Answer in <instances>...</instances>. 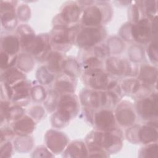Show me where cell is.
Masks as SVG:
<instances>
[{"instance_id": "6da1fadb", "label": "cell", "mask_w": 158, "mask_h": 158, "mask_svg": "<svg viewBox=\"0 0 158 158\" xmlns=\"http://www.w3.org/2000/svg\"><path fill=\"white\" fill-rule=\"evenodd\" d=\"M91 146L102 147L107 150H116L122 143L119 136L110 132H94L88 138Z\"/></svg>"}, {"instance_id": "7a4b0ae2", "label": "cell", "mask_w": 158, "mask_h": 158, "mask_svg": "<svg viewBox=\"0 0 158 158\" xmlns=\"http://www.w3.org/2000/svg\"><path fill=\"white\" fill-rule=\"evenodd\" d=\"M103 29L99 27H89L83 29L77 36V44L81 47H90L104 37Z\"/></svg>"}, {"instance_id": "3957f363", "label": "cell", "mask_w": 158, "mask_h": 158, "mask_svg": "<svg viewBox=\"0 0 158 158\" xmlns=\"http://www.w3.org/2000/svg\"><path fill=\"white\" fill-rule=\"evenodd\" d=\"M89 85L96 89H111L116 85V82L109 80V77L99 69H89L86 72Z\"/></svg>"}, {"instance_id": "277c9868", "label": "cell", "mask_w": 158, "mask_h": 158, "mask_svg": "<svg viewBox=\"0 0 158 158\" xmlns=\"http://www.w3.org/2000/svg\"><path fill=\"white\" fill-rule=\"evenodd\" d=\"M78 104L75 98L70 94L63 96L59 100L57 114L67 122L76 113Z\"/></svg>"}, {"instance_id": "5b68a950", "label": "cell", "mask_w": 158, "mask_h": 158, "mask_svg": "<svg viewBox=\"0 0 158 158\" xmlns=\"http://www.w3.org/2000/svg\"><path fill=\"white\" fill-rule=\"evenodd\" d=\"M151 31L152 27L149 20L146 19L137 22L131 28L133 38L139 43L147 42L150 38Z\"/></svg>"}, {"instance_id": "8992f818", "label": "cell", "mask_w": 158, "mask_h": 158, "mask_svg": "<svg viewBox=\"0 0 158 158\" xmlns=\"http://www.w3.org/2000/svg\"><path fill=\"white\" fill-rule=\"evenodd\" d=\"M81 100L83 104L87 107L98 108L106 104L107 96L102 92L85 91L81 94Z\"/></svg>"}, {"instance_id": "52a82bcc", "label": "cell", "mask_w": 158, "mask_h": 158, "mask_svg": "<svg viewBox=\"0 0 158 158\" xmlns=\"http://www.w3.org/2000/svg\"><path fill=\"white\" fill-rule=\"evenodd\" d=\"M46 142L48 148L51 151L54 152H59L65 147L67 139L62 133L51 130L46 134Z\"/></svg>"}, {"instance_id": "ba28073f", "label": "cell", "mask_w": 158, "mask_h": 158, "mask_svg": "<svg viewBox=\"0 0 158 158\" xmlns=\"http://www.w3.org/2000/svg\"><path fill=\"white\" fill-rule=\"evenodd\" d=\"M157 95L145 98L138 103V111L144 118H150L157 115Z\"/></svg>"}, {"instance_id": "9c48e42d", "label": "cell", "mask_w": 158, "mask_h": 158, "mask_svg": "<svg viewBox=\"0 0 158 158\" xmlns=\"http://www.w3.org/2000/svg\"><path fill=\"white\" fill-rule=\"evenodd\" d=\"M94 123L97 128L104 131H112L115 127V118L108 110H101L95 115Z\"/></svg>"}, {"instance_id": "30bf717a", "label": "cell", "mask_w": 158, "mask_h": 158, "mask_svg": "<svg viewBox=\"0 0 158 158\" xmlns=\"http://www.w3.org/2000/svg\"><path fill=\"white\" fill-rule=\"evenodd\" d=\"M75 29L67 28L65 26L56 27L52 32V41L59 45L67 44L72 40L75 34Z\"/></svg>"}, {"instance_id": "8fae6325", "label": "cell", "mask_w": 158, "mask_h": 158, "mask_svg": "<svg viewBox=\"0 0 158 158\" xmlns=\"http://www.w3.org/2000/svg\"><path fill=\"white\" fill-rule=\"evenodd\" d=\"M106 67L109 72L118 75L128 74L131 71L129 64L127 61L117 57L108 59L106 62Z\"/></svg>"}, {"instance_id": "7c38bea8", "label": "cell", "mask_w": 158, "mask_h": 158, "mask_svg": "<svg viewBox=\"0 0 158 158\" xmlns=\"http://www.w3.org/2000/svg\"><path fill=\"white\" fill-rule=\"evenodd\" d=\"M83 23L87 26L95 27L99 25L102 20V12L96 6H91L88 7L83 15Z\"/></svg>"}, {"instance_id": "4fadbf2b", "label": "cell", "mask_w": 158, "mask_h": 158, "mask_svg": "<svg viewBox=\"0 0 158 158\" xmlns=\"http://www.w3.org/2000/svg\"><path fill=\"white\" fill-rule=\"evenodd\" d=\"M80 9L77 4L70 2L65 6L60 14V17L64 23L74 22L80 16Z\"/></svg>"}, {"instance_id": "5bb4252c", "label": "cell", "mask_w": 158, "mask_h": 158, "mask_svg": "<svg viewBox=\"0 0 158 158\" xmlns=\"http://www.w3.org/2000/svg\"><path fill=\"white\" fill-rule=\"evenodd\" d=\"M116 117L118 122L123 125H130L132 124L135 119L133 110L127 106L121 105L116 112Z\"/></svg>"}, {"instance_id": "9a60e30c", "label": "cell", "mask_w": 158, "mask_h": 158, "mask_svg": "<svg viewBox=\"0 0 158 158\" xmlns=\"http://www.w3.org/2000/svg\"><path fill=\"white\" fill-rule=\"evenodd\" d=\"M30 87V85L23 80L19 81L15 83L12 89V97L13 100L14 101H17L22 100L23 98L26 99L28 96Z\"/></svg>"}, {"instance_id": "2e32d148", "label": "cell", "mask_w": 158, "mask_h": 158, "mask_svg": "<svg viewBox=\"0 0 158 158\" xmlns=\"http://www.w3.org/2000/svg\"><path fill=\"white\" fill-rule=\"evenodd\" d=\"M34 127L35 123L33 121L27 116L20 119L14 125L15 131L22 135H25L31 133L34 130Z\"/></svg>"}, {"instance_id": "e0dca14e", "label": "cell", "mask_w": 158, "mask_h": 158, "mask_svg": "<svg viewBox=\"0 0 158 158\" xmlns=\"http://www.w3.org/2000/svg\"><path fill=\"white\" fill-rule=\"evenodd\" d=\"M139 139L143 143H149L157 139V132L152 126H144L138 131Z\"/></svg>"}, {"instance_id": "ac0fdd59", "label": "cell", "mask_w": 158, "mask_h": 158, "mask_svg": "<svg viewBox=\"0 0 158 158\" xmlns=\"http://www.w3.org/2000/svg\"><path fill=\"white\" fill-rule=\"evenodd\" d=\"M2 47L5 52L12 55L18 51L19 48V41L16 37L8 36L2 40Z\"/></svg>"}, {"instance_id": "d6986e66", "label": "cell", "mask_w": 158, "mask_h": 158, "mask_svg": "<svg viewBox=\"0 0 158 158\" xmlns=\"http://www.w3.org/2000/svg\"><path fill=\"white\" fill-rule=\"evenodd\" d=\"M13 9L1 11V22L2 25L6 28L12 29L17 23L15 14Z\"/></svg>"}, {"instance_id": "ffe728a7", "label": "cell", "mask_w": 158, "mask_h": 158, "mask_svg": "<svg viewBox=\"0 0 158 158\" xmlns=\"http://www.w3.org/2000/svg\"><path fill=\"white\" fill-rule=\"evenodd\" d=\"M69 156L71 157H84L87 153L86 148L83 143L76 142L71 144L65 151Z\"/></svg>"}, {"instance_id": "44dd1931", "label": "cell", "mask_w": 158, "mask_h": 158, "mask_svg": "<svg viewBox=\"0 0 158 158\" xmlns=\"http://www.w3.org/2000/svg\"><path fill=\"white\" fill-rule=\"evenodd\" d=\"M157 70L150 66L143 67L140 72V78L147 84H152L156 80Z\"/></svg>"}, {"instance_id": "7402d4cb", "label": "cell", "mask_w": 158, "mask_h": 158, "mask_svg": "<svg viewBox=\"0 0 158 158\" xmlns=\"http://www.w3.org/2000/svg\"><path fill=\"white\" fill-rule=\"evenodd\" d=\"M48 58V67L49 70L52 72H57L60 70L62 64V56L57 53L51 54Z\"/></svg>"}, {"instance_id": "603a6c76", "label": "cell", "mask_w": 158, "mask_h": 158, "mask_svg": "<svg viewBox=\"0 0 158 158\" xmlns=\"http://www.w3.org/2000/svg\"><path fill=\"white\" fill-rule=\"evenodd\" d=\"M23 77V74L16 69H10L4 74V78L7 84L16 83L17 81H21Z\"/></svg>"}, {"instance_id": "cb8c5ba5", "label": "cell", "mask_w": 158, "mask_h": 158, "mask_svg": "<svg viewBox=\"0 0 158 158\" xmlns=\"http://www.w3.org/2000/svg\"><path fill=\"white\" fill-rule=\"evenodd\" d=\"M66 78H59L56 83V89L59 92H72L73 90V84L66 80Z\"/></svg>"}, {"instance_id": "d4e9b609", "label": "cell", "mask_w": 158, "mask_h": 158, "mask_svg": "<svg viewBox=\"0 0 158 158\" xmlns=\"http://www.w3.org/2000/svg\"><path fill=\"white\" fill-rule=\"evenodd\" d=\"M123 89L130 93H134L138 91L139 88V83L135 79L126 80L122 83Z\"/></svg>"}, {"instance_id": "484cf974", "label": "cell", "mask_w": 158, "mask_h": 158, "mask_svg": "<svg viewBox=\"0 0 158 158\" xmlns=\"http://www.w3.org/2000/svg\"><path fill=\"white\" fill-rule=\"evenodd\" d=\"M36 76L39 81L43 84H48L50 83L52 79L53 76L51 75L44 67H40L36 73Z\"/></svg>"}, {"instance_id": "4316f807", "label": "cell", "mask_w": 158, "mask_h": 158, "mask_svg": "<svg viewBox=\"0 0 158 158\" xmlns=\"http://www.w3.org/2000/svg\"><path fill=\"white\" fill-rule=\"evenodd\" d=\"M63 67L65 70V72L70 76L75 77L77 75L78 71V67L77 62L75 60H69L65 61L63 64Z\"/></svg>"}, {"instance_id": "83f0119b", "label": "cell", "mask_w": 158, "mask_h": 158, "mask_svg": "<svg viewBox=\"0 0 158 158\" xmlns=\"http://www.w3.org/2000/svg\"><path fill=\"white\" fill-rule=\"evenodd\" d=\"M33 65V61L30 57L27 55H22L19 59V67L24 70H29L31 69Z\"/></svg>"}, {"instance_id": "f1b7e54d", "label": "cell", "mask_w": 158, "mask_h": 158, "mask_svg": "<svg viewBox=\"0 0 158 158\" xmlns=\"http://www.w3.org/2000/svg\"><path fill=\"white\" fill-rule=\"evenodd\" d=\"M31 95L35 100L42 101L44 99V98H45V91L43 87L40 86H36L32 89Z\"/></svg>"}, {"instance_id": "f546056e", "label": "cell", "mask_w": 158, "mask_h": 158, "mask_svg": "<svg viewBox=\"0 0 158 158\" xmlns=\"http://www.w3.org/2000/svg\"><path fill=\"white\" fill-rule=\"evenodd\" d=\"M157 146L156 144L149 145L143 149L141 154L144 157H157Z\"/></svg>"}, {"instance_id": "4dcf8cb0", "label": "cell", "mask_w": 158, "mask_h": 158, "mask_svg": "<svg viewBox=\"0 0 158 158\" xmlns=\"http://www.w3.org/2000/svg\"><path fill=\"white\" fill-rule=\"evenodd\" d=\"M156 1H146V11L148 16L151 17L153 15L154 12H156Z\"/></svg>"}, {"instance_id": "1f68e13d", "label": "cell", "mask_w": 158, "mask_h": 158, "mask_svg": "<svg viewBox=\"0 0 158 158\" xmlns=\"http://www.w3.org/2000/svg\"><path fill=\"white\" fill-rule=\"evenodd\" d=\"M29 8L27 6H22L20 7H19L18 10V14L19 17L22 20H27L29 17Z\"/></svg>"}, {"instance_id": "d6a6232c", "label": "cell", "mask_w": 158, "mask_h": 158, "mask_svg": "<svg viewBox=\"0 0 158 158\" xmlns=\"http://www.w3.org/2000/svg\"><path fill=\"white\" fill-rule=\"evenodd\" d=\"M149 55L152 60H157V41L152 42L149 47Z\"/></svg>"}, {"instance_id": "836d02e7", "label": "cell", "mask_w": 158, "mask_h": 158, "mask_svg": "<svg viewBox=\"0 0 158 158\" xmlns=\"http://www.w3.org/2000/svg\"><path fill=\"white\" fill-rule=\"evenodd\" d=\"M12 151V146L10 143H7L1 148V157H9Z\"/></svg>"}, {"instance_id": "e575fe53", "label": "cell", "mask_w": 158, "mask_h": 158, "mask_svg": "<svg viewBox=\"0 0 158 158\" xmlns=\"http://www.w3.org/2000/svg\"><path fill=\"white\" fill-rule=\"evenodd\" d=\"M5 52H1V68H6L9 66V56Z\"/></svg>"}, {"instance_id": "d590c367", "label": "cell", "mask_w": 158, "mask_h": 158, "mask_svg": "<svg viewBox=\"0 0 158 158\" xmlns=\"http://www.w3.org/2000/svg\"><path fill=\"white\" fill-rule=\"evenodd\" d=\"M35 110H34V112H32V113H35V111L36 110V107H35ZM41 109H42V108H41V107H39V108H38V112H36V113H39V111H40L41 110H42ZM36 115H39V114H35V115H33V117H36ZM39 116H40V115H39Z\"/></svg>"}]
</instances>
